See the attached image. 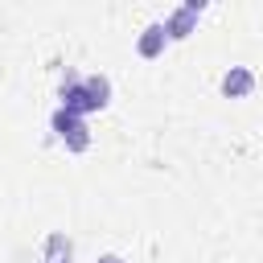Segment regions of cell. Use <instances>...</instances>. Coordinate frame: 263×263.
<instances>
[{
	"mask_svg": "<svg viewBox=\"0 0 263 263\" xmlns=\"http://www.w3.org/2000/svg\"><path fill=\"white\" fill-rule=\"evenodd\" d=\"M201 12H205V0H185L181 8H173V12L160 21V25H164V33H168V41H181V37H189Z\"/></svg>",
	"mask_w": 263,
	"mask_h": 263,
	"instance_id": "obj_2",
	"label": "cell"
},
{
	"mask_svg": "<svg viewBox=\"0 0 263 263\" xmlns=\"http://www.w3.org/2000/svg\"><path fill=\"white\" fill-rule=\"evenodd\" d=\"M218 86H222L226 99H247V95L255 90V70H251V66H230Z\"/></svg>",
	"mask_w": 263,
	"mask_h": 263,
	"instance_id": "obj_4",
	"label": "cell"
},
{
	"mask_svg": "<svg viewBox=\"0 0 263 263\" xmlns=\"http://www.w3.org/2000/svg\"><path fill=\"white\" fill-rule=\"evenodd\" d=\"M95 263H123V259H119V255H99Z\"/></svg>",
	"mask_w": 263,
	"mask_h": 263,
	"instance_id": "obj_8",
	"label": "cell"
},
{
	"mask_svg": "<svg viewBox=\"0 0 263 263\" xmlns=\"http://www.w3.org/2000/svg\"><path fill=\"white\" fill-rule=\"evenodd\" d=\"M82 82H86V95H90L95 111H103V107L111 103V78H107V74H86Z\"/></svg>",
	"mask_w": 263,
	"mask_h": 263,
	"instance_id": "obj_7",
	"label": "cell"
},
{
	"mask_svg": "<svg viewBox=\"0 0 263 263\" xmlns=\"http://www.w3.org/2000/svg\"><path fill=\"white\" fill-rule=\"evenodd\" d=\"M49 127L58 132V140L70 148V152H86L90 148V127L78 119V115H70V111H53V119H49Z\"/></svg>",
	"mask_w": 263,
	"mask_h": 263,
	"instance_id": "obj_1",
	"label": "cell"
},
{
	"mask_svg": "<svg viewBox=\"0 0 263 263\" xmlns=\"http://www.w3.org/2000/svg\"><path fill=\"white\" fill-rule=\"evenodd\" d=\"M70 259H74V242L62 230H49L41 242V263H70Z\"/></svg>",
	"mask_w": 263,
	"mask_h": 263,
	"instance_id": "obj_5",
	"label": "cell"
},
{
	"mask_svg": "<svg viewBox=\"0 0 263 263\" xmlns=\"http://www.w3.org/2000/svg\"><path fill=\"white\" fill-rule=\"evenodd\" d=\"M164 41H168L164 25H160V21H152V25H144V33H140L136 49H140V58H156V53L164 49Z\"/></svg>",
	"mask_w": 263,
	"mask_h": 263,
	"instance_id": "obj_6",
	"label": "cell"
},
{
	"mask_svg": "<svg viewBox=\"0 0 263 263\" xmlns=\"http://www.w3.org/2000/svg\"><path fill=\"white\" fill-rule=\"evenodd\" d=\"M62 111H70V115H78V119L95 111V103H90V95H86V82H82L78 74H70L66 86H62Z\"/></svg>",
	"mask_w": 263,
	"mask_h": 263,
	"instance_id": "obj_3",
	"label": "cell"
}]
</instances>
